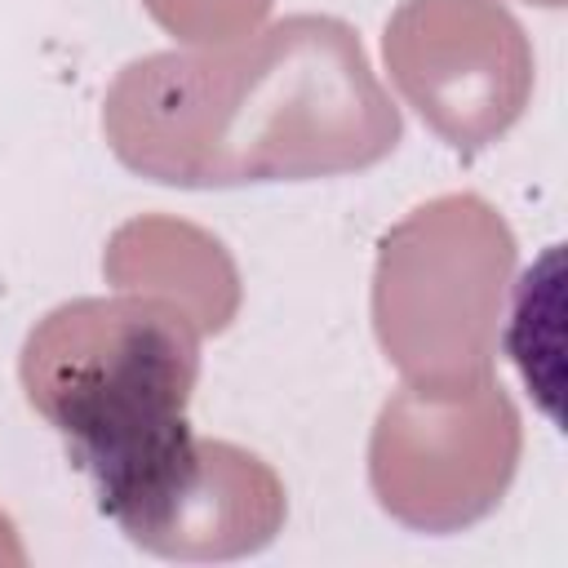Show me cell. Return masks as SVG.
Instances as JSON below:
<instances>
[{
    "mask_svg": "<svg viewBox=\"0 0 568 568\" xmlns=\"http://www.w3.org/2000/svg\"><path fill=\"white\" fill-rule=\"evenodd\" d=\"M382 53L399 98L453 151H484L532 98V44L501 0H399Z\"/></svg>",
    "mask_w": 568,
    "mask_h": 568,
    "instance_id": "5b68a950",
    "label": "cell"
},
{
    "mask_svg": "<svg viewBox=\"0 0 568 568\" xmlns=\"http://www.w3.org/2000/svg\"><path fill=\"white\" fill-rule=\"evenodd\" d=\"M146 13L186 49H222L266 27L275 0H142Z\"/></svg>",
    "mask_w": 568,
    "mask_h": 568,
    "instance_id": "ba28073f",
    "label": "cell"
},
{
    "mask_svg": "<svg viewBox=\"0 0 568 568\" xmlns=\"http://www.w3.org/2000/svg\"><path fill=\"white\" fill-rule=\"evenodd\" d=\"M515 275V231L470 191L404 213L377 244L373 333L408 386L493 377L497 324Z\"/></svg>",
    "mask_w": 568,
    "mask_h": 568,
    "instance_id": "3957f363",
    "label": "cell"
},
{
    "mask_svg": "<svg viewBox=\"0 0 568 568\" xmlns=\"http://www.w3.org/2000/svg\"><path fill=\"white\" fill-rule=\"evenodd\" d=\"M102 275L120 293H142L182 311L200 337L222 333L244 297L231 248L213 231L173 213H138L120 222L106 240Z\"/></svg>",
    "mask_w": 568,
    "mask_h": 568,
    "instance_id": "52a82bcc",
    "label": "cell"
},
{
    "mask_svg": "<svg viewBox=\"0 0 568 568\" xmlns=\"http://www.w3.org/2000/svg\"><path fill=\"white\" fill-rule=\"evenodd\" d=\"M524 453V422L497 377L399 386L368 435L377 506L417 532H457L497 510Z\"/></svg>",
    "mask_w": 568,
    "mask_h": 568,
    "instance_id": "277c9868",
    "label": "cell"
},
{
    "mask_svg": "<svg viewBox=\"0 0 568 568\" xmlns=\"http://www.w3.org/2000/svg\"><path fill=\"white\" fill-rule=\"evenodd\" d=\"M18 377L111 510L195 435L186 404L200 377V328L142 293L71 297L31 324Z\"/></svg>",
    "mask_w": 568,
    "mask_h": 568,
    "instance_id": "7a4b0ae2",
    "label": "cell"
},
{
    "mask_svg": "<svg viewBox=\"0 0 568 568\" xmlns=\"http://www.w3.org/2000/svg\"><path fill=\"white\" fill-rule=\"evenodd\" d=\"M124 537L160 559L213 564L240 559L275 541L288 497L271 462L231 444L191 435L142 488L106 510Z\"/></svg>",
    "mask_w": 568,
    "mask_h": 568,
    "instance_id": "8992f818",
    "label": "cell"
},
{
    "mask_svg": "<svg viewBox=\"0 0 568 568\" xmlns=\"http://www.w3.org/2000/svg\"><path fill=\"white\" fill-rule=\"evenodd\" d=\"M528 4H546V9H559L564 0H528Z\"/></svg>",
    "mask_w": 568,
    "mask_h": 568,
    "instance_id": "9c48e42d",
    "label": "cell"
},
{
    "mask_svg": "<svg viewBox=\"0 0 568 568\" xmlns=\"http://www.w3.org/2000/svg\"><path fill=\"white\" fill-rule=\"evenodd\" d=\"M102 133L151 182L222 191L368 169L399 146L404 120L351 22L288 13L222 49L124 62Z\"/></svg>",
    "mask_w": 568,
    "mask_h": 568,
    "instance_id": "6da1fadb",
    "label": "cell"
}]
</instances>
